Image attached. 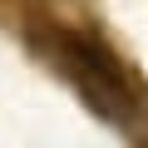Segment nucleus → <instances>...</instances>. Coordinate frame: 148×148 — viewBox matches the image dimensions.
<instances>
[{
    "instance_id": "f257e3e1",
    "label": "nucleus",
    "mask_w": 148,
    "mask_h": 148,
    "mask_svg": "<svg viewBox=\"0 0 148 148\" xmlns=\"http://www.w3.org/2000/svg\"><path fill=\"white\" fill-rule=\"evenodd\" d=\"M30 40L35 49L54 64V74L64 84L79 89V99L114 128L123 133H148V94L128 74V64L84 25L54 20L49 10H40V20H30Z\"/></svg>"
},
{
    "instance_id": "f03ea898",
    "label": "nucleus",
    "mask_w": 148,
    "mask_h": 148,
    "mask_svg": "<svg viewBox=\"0 0 148 148\" xmlns=\"http://www.w3.org/2000/svg\"><path fill=\"white\" fill-rule=\"evenodd\" d=\"M138 148H148V133H138Z\"/></svg>"
}]
</instances>
